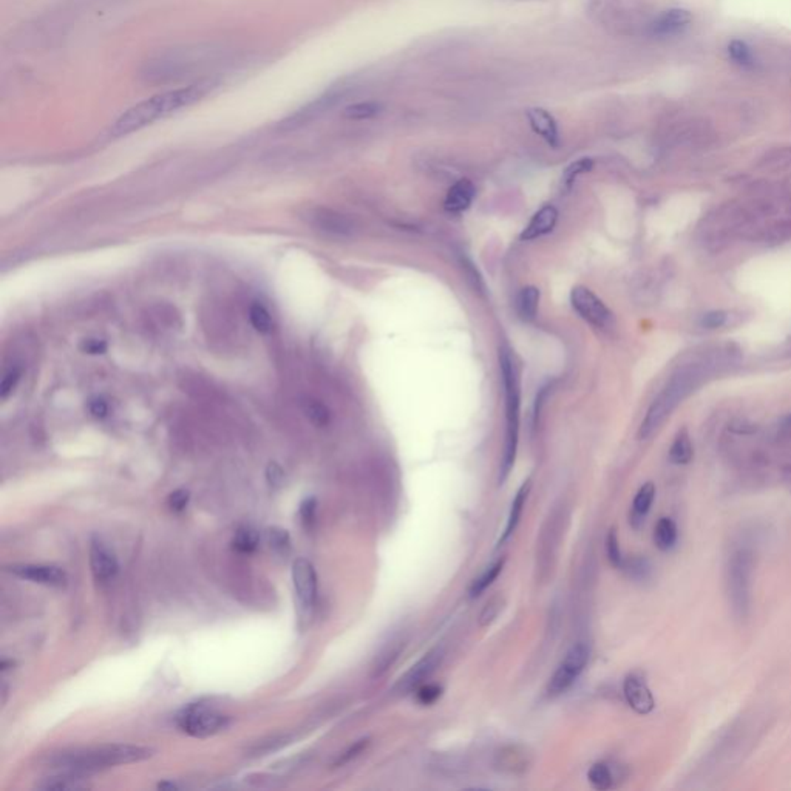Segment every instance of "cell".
Listing matches in <instances>:
<instances>
[{
	"mask_svg": "<svg viewBox=\"0 0 791 791\" xmlns=\"http://www.w3.org/2000/svg\"><path fill=\"white\" fill-rule=\"evenodd\" d=\"M258 544H260V535H258V531L255 529L248 526L240 527L232 538V547L240 554L255 552Z\"/></svg>",
	"mask_w": 791,
	"mask_h": 791,
	"instance_id": "26",
	"label": "cell"
},
{
	"mask_svg": "<svg viewBox=\"0 0 791 791\" xmlns=\"http://www.w3.org/2000/svg\"><path fill=\"white\" fill-rule=\"evenodd\" d=\"M570 303L583 320L596 328H607L612 323V313L589 288H574L570 293Z\"/></svg>",
	"mask_w": 791,
	"mask_h": 791,
	"instance_id": "8",
	"label": "cell"
},
{
	"mask_svg": "<svg viewBox=\"0 0 791 791\" xmlns=\"http://www.w3.org/2000/svg\"><path fill=\"white\" fill-rule=\"evenodd\" d=\"M754 554L747 546L737 547L726 560L725 581L731 611L737 620H747L751 612Z\"/></svg>",
	"mask_w": 791,
	"mask_h": 791,
	"instance_id": "5",
	"label": "cell"
},
{
	"mask_svg": "<svg viewBox=\"0 0 791 791\" xmlns=\"http://www.w3.org/2000/svg\"><path fill=\"white\" fill-rule=\"evenodd\" d=\"M87 782H84L81 777H75L71 774H62L55 777H47L37 785V788L42 790H84L87 788Z\"/></svg>",
	"mask_w": 791,
	"mask_h": 791,
	"instance_id": "29",
	"label": "cell"
},
{
	"mask_svg": "<svg viewBox=\"0 0 791 791\" xmlns=\"http://www.w3.org/2000/svg\"><path fill=\"white\" fill-rule=\"evenodd\" d=\"M266 543L277 554L286 555L291 549V538L288 531L280 527H271L266 530Z\"/></svg>",
	"mask_w": 791,
	"mask_h": 791,
	"instance_id": "34",
	"label": "cell"
},
{
	"mask_svg": "<svg viewBox=\"0 0 791 791\" xmlns=\"http://www.w3.org/2000/svg\"><path fill=\"white\" fill-rule=\"evenodd\" d=\"M782 478H783V481H785L787 484H790V485H791V465L783 467V470H782Z\"/></svg>",
	"mask_w": 791,
	"mask_h": 791,
	"instance_id": "47",
	"label": "cell"
},
{
	"mask_svg": "<svg viewBox=\"0 0 791 791\" xmlns=\"http://www.w3.org/2000/svg\"><path fill=\"white\" fill-rule=\"evenodd\" d=\"M504 563H505L504 560H498L496 563L491 564L490 567L485 569L484 572L481 574V576H478V578L471 583L470 591H469L471 598H475V596L481 595V594L485 591V589H487V587L491 585V583H494V581L498 578V575L502 572Z\"/></svg>",
	"mask_w": 791,
	"mask_h": 791,
	"instance_id": "28",
	"label": "cell"
},
{
	"mask_svg": "<svg viewBox=\"0 0 791 791\" xmlns=\"http://www.w3.org/2000/svg\"><path fill=\"white\" fill-rule=\"evenodd\" d=\"M303 413L311 420V424H314L315 427H326L331 420V414L326 405L315 399H308L303 402Z\"/></svg>",
	"mask_w": 791,
	"mask_h": 791,
	"instance_id": "30",
	"label": "cell"
},
{
	"mask_svg": "<svg viewBox=\"0 0 791 791\" xmlns=\"http://www.w3.org/2000/svg\"><path fill=\"white\" fill-rule=\"evenodd\" d=\"M606 554H607L609 563H611L614 567H617V569L623 567L625 556L621 555L618 536H617V534H615V530H611V531H609V534H607V538H606Z\"/></svg>",
	"mask_w": 791,
	"mask_h": 791,
	"instance_id": "35",
	"label": "cell"
},
{
	"mask_svg": "<svg viewBox=\"0 0 791 791\" xmlns=\"http://www.w3.org/2000/svg\"><path fill=\"white\" fill-rule=\"evenodd\" d=\"M527 119L531 130L536 135H540L547 144H550L552 147L558 146L560 142L558 126H556L552 115L543 108H530L527 112Z\"/></svg>",
	"mask_w": 791,
	"mask_h": 791,
	"instance_id": "18",
	"label": "cell"
},
{
	"mask_svg": "<svg viewBox=\"0 0 791 791\" xmlns=\"http://www.w3.org/2000/svg\"><path fill=\"white\" fill-rule=\"evenodd\" d=\"M538 304H540V289H536L535 286L521 289L520 295L516 298V309L523 320L530 322L535 319L538 313Z\"/></svg>",
	"mask_w": 791,
	"mask_h": 791,
	"instance_id": "24",
	"label": "cell"
},
{
	"mask_svg": "<svg viewBox=\"0 0 791 791\" xmlns=\"http://www.w3.org/2000/svg\"><path fill=\"white\" fill-rule=\"evenodd\" d=\"M21 375H22V371L17 368H12V369H10V371L5 373L3 379H2V384H0V398L5 400L12 391L16 390L19 380H21Z\"/></svg>",
	"mask_w": 791,
	"mask_h": 791,
	"instance_id": "38",
	"label": "cell"
},
{
	"mask_svg": "<svg viewBox=\"0 0 791 791\" xmlns=\"http://www.w3.org/2000/svg\"><path fill=\"white\" fill-rule=\"evenodd\" d=\"M90 567L95 578L101 583L113 580L118 574V560L101 540H93L90 546Z\"/></svg>",
	"mask_w": 791,
	"mask_h": 791,
	"instance_id": "13",
	"label": "cell"
},
{
	"mask_svg": "<svg viewBox=\"0 0 791 791\" xmlns=\"http://www.w3.org/2000/svg\"><path fill=\"white\" fill-rule=\"evenodd\" d=\"M266 479H268V482L272 485V487H278V485H282L283 479H284V473H283L282 467L275 462H271L268 465V470H266Z\"/></svg>",
	"mask_w": 791,
	"mask_h": 791,
	"instance_id": "45",
	"label": "cell"
},
{
	"mask_svg": "<svg viewBox=\"0 0 791 791\" xmlns=\"http://www.w3.org/2000/svg\"><path fill=\"white\" fill-rule=\"evenodd\" d=\"M656 499V485L652 482H646L640 487L637 495L634 498L632 510H631V524L634 529H640L643 526L647 514L651 511V507Z\"/></svg>",
	"mask_w": 791,
	"mask_h": 791,
	"instance_id": "20",
	"label": "cell"
},
{
	"mask_svg": "<svg viewBox=\"0 0 791 791\" xmlns=\"http://www.w3.org/2000/svg\"><path fill=\"white\" fill-rule=\"evenodd\" d=\"M315 509H317V501L314 498H306L300 504V510H298V514H300V518L304 524L313 523L314 516H315Z\"/></svg>",
	"mask_w": 791,
	"mask_h": 791,
	"instance_id": "43",
	"label": "cell"
},
{
	"mask_svg": "<svg viewBox=\"0 0 791 791\" xmlns=\"http://www.w3.org/2000/svg\"><path fill=\"white\" fill-rule=\"evenodd\" d=\"M692 456H694V449L690 433L688 430L683 429L677 433L676 439H674L670 450V459L672 464L686 465L692 461Z\"/></svg>",
	"mask_w": 791,
	"mask_h": 791,
	"instance_id": "23",
	"label": "cell"
},
{
	"mask_svg": "<svg viewBox=\"0 0 791 791\" xmlns=\"http://www.w3.org/2000/svg\"><path fill=\"white\" fill-rule=\"evenodd\" d=\"M304 218L313 228L329 233V235L348 237L353 232V223L345 215L331 209H323V207L311 209Z\"/></svg>",
	"mask_w": 791,
	"mask_h": 791,
	"instance_id": "11",
	"label": "cell"
},
{
	"mask_svg": "<svg viewBox=\"0 0 791 791\" xmlns=\"http://www.w3.org/2000/svg\"><path fill=\"white\" fill-rule=\"evenodd\" d=\"M531 765V753L520 745H509L501 748L495 756V768L501 773L521 774Z\"/></svg>",
	"mask_w": 791,
	"mask_h": 791,
	"instance_id": "14",
	"label": "cell"
},
{
	"mask_svg": "<svg viewBox=\"0 0 791 791\" xmlns=\"http://www.w3.org/2000/svg\"><path fill=\"white\" fill-rule=\"evenodd\" d=\"M153 750L136 745H104V747L73 750L51 757L50 763L67 773H84L110 768L115 765L141 762L152 757Z\"/></svg>",
	"mask_w": 791,
	"mask_h": 791,
	"instance_id": "2",
	"label": "cell"
},
{
	"mask_svg": "<svg viewBox=\"0 0 791 791\" xmlns=\"http://www.w3.org/2000/svg\"><path fill=\"white\" fill-rule=\"evenodd\" d=\"M703 379H705V371L699 365H690L678 369V371L672 375L671 380L667 382V385L657 396L656 400L652 402V405L650 407V410H647L643 422H641L638 438L641 440L650 439L652 434L660 429L661 424L670 418V414L676 410L680 402L685 398H688V396L702 384Z\"/></svg>",
	"mask_w": 791,
	"mask_h": 791,
	"instance_id": "3",
	"label": "cell"
},
{
	"mask_svg": "<svg viewBox=\"0 0 791 791\" xmlns=\"http://www.w3.org/2000/svg\"><path fill=\"white\" fill-rule=\"evenodd\" d=\"M592 166H594L592 159H587V158L580 159V161H576V163L570 164V166L566 168V172H564V183H566L567 186H570V184H572L574 181L576 179V177H578V175L586 173V172L591 170Z\"/></svg>",
	"mask_w": 791,
	"mask_h": 791,
	"instance_id": "39",
	"label": "cell"
},
{
	"mask_svg": "<svg viewBox=\"0 0 791 791\" xmlns=\"http://www.w3.org/2000/svg\"><path fill=\"white\" fill-rule=\"evenodd\" d=\"M293 581L298 605L304 612H311L317 600V574L313 563L298 558L293 564Z\"/></svg>",
	"mask_w": 791,
	"mask_h": 791,
	"instance_id": "9",
	"label": "cell"
},
{
	"mask_svg": "<svg viewBox=\"0 0 791 791\" xmlns=\"http://www.w3.org/2000/svg\"><path fill=\"white\" fill-rule=\"evenodd\" d=\"M556 219H558V212H556L555 207L550 204L543 206L541 209L531 217L529 224L526 226V229L523 231L521 240H527V242H530V240H536L543 235H547L549 232L554 231Z\"/></svg>",
	"mask_w": 791,
	"mask_h": 791,
	"instance_id": "17",
	"label": "cell"
},
{
	"mask_svg": "<svg viewBox=\"0 0 791 791\" xmlns=\"http://www.w3.org/2000/svg\"><path fill=\"white\" fill-rule=\"evenodd\" d=\"M530 494V481L524 482L521 485V489L518 490V494L514 499V502H511V509H510V514H509V520H507V526L504 529V534L501 536V540H499V544H502L509 540V538L514 535V531L516 530L518 524H520V520L523 516V511L524 507H526V501L529 498Z\"/></svg>",
	"mask_w": 791,
	"mask_h": 791,
	"instance_id": "21",
	"label": "cell"
},
{
	"mask_svg": "<svg viewBox=\"0 0 791 791\" xmlns=\"http://www.w3.org/2000/svg\"><path fill=\"white\" fill-rule=\"evenodd\" d=\"M6 570L19 578L39 583L43 586L62 587L67 585V574L61 567L43 566V564H12Z\"/></svg>",
	"mask_w": 791,
	"mask_h": 791,
	"instance_id": "10",
	"label": "cell"
},
{
	"mask_svg": "<svg viewBox=\"0 0 791 791\" xmlns=\"http://www.w3.org/2000/svg\"><path fill=\"white\" fill-rule=\"evenodd\" d=\"M692 16L690 11L674 8L667 10L652 22V33L656 36H676L690 27Z\"/></svg>",
	"mask_w": 791,
	"mask_h": 791,
	"instance_id": "16",
	"label": "cell"
},
{
	"mask_svg": "<svg viewBox=\"0 0 791 791\" xmlns=\"http://www.w3.org/2000/svg\"><path fill=\"white\" fill-rule=\"evenodd\" d=\"M189 499H191L189 491L177 490V491H173V494H170L167 502H168V507H170L173 511H183L187 507V504H189Z\"/></svg>",
	"mask_w": 791,
	"mask_h": 791,
	"instance_id": "42",
	"label": "cell"
},
{
	"mask_svg": "<svg viewBox=\"0 0 791 791\" xmlns=\"http://www.w3.org/2000/svg\"><path fill=\"white\" fill-rule=\"evenodd\" d=\"M587 779L591 785L598 791L611 790L615 785V773L611 765L606 762L594 763L587 773Z\"/></svg>",
	"mask_w": 791,
	"mask_h": 791,
	"instance_id": "25",
	"label": "cell"
},
{
	"mask_svg": "<svg viewBox=\"0 0 791 791\" xmlns=\"http://www.w3.org/2000/svg\"><path fill=\"white\" fill-rule=\"evenodd\" d=\"M382 112V104L367 101V102H355L348 106L343 110V116L353 121H363L375 118Z\"/></svg>",
	"mask_w": 791,
	"mask_h": 791,
	"instance_id": "27",
	"label": "cell"
},
{
	"mask_svg": "<svg viewBox=\"0 0 791 791\" xmlns=\"http://www.w3.org/2000/svg\"><path fill=\"white\" fill-rule=\"evenodd\" d=\"M368 745H369V739H360V741L354 742L351 747L345 751V753H342L339 757H337V761L334 762V767H342V765L354 761L355 757H359L363 751L367 750Z\"/></svg>",
	"mask_w": 791,
	"mask_h": 791,
	"instance_id": "37",
	"label": "cell"
},
{
	"mask_svg": "<svg viewBox=\"0 0 791 791\" xmlns=\"http://www.w3.org/2000/svg\"><path fill=\"white\" fill-rule=\"evenodd\" d=\"M678 540L677 524L671 518H660L654 529V543L661 552H670L676 547Z\"/></svg>",
	"mask_w": 791,
	"mask_h": 791,
	"instance_id": "22",
	"label": "cell"
},
{
	"mask_svg": "<svg viewBox=\"0 0 791 791\" xmlns=\"http://www.w3.org/2000/svg\"><path fill=\"white\" fill-rule=\"evenodd\" d=\"M440 660H442V651L440 650H434L429 654H425V657L420 658L418 663L407 672V676L404 678H400L399 690L408 692L413 688H418V686L422 685L424 680L429 678L434 672V670L440 665Z\"/></svg>",
	"mask_w": 791,
	"mask_h": 791,
	"instance_id": "15",
	"label": "cell"
},
{
	"mask_svg": "<svg viewBox=\"0 0 791 791\" xmlns=\"http://www.w3.org/2000/svg\"><path fill=\"white\" fill-rule=\"evenodd\" d=\"M728 55L731 61L741 66L743 68H750L754 66V57L751 53V48L743 41H732L728 45Z\"/></svg>",
	"mask_w": 791,
	"mask_h": 791,
	"instance_id": "32",
	"label": "cell"
},
{
	"mask_svg": "<svg viewBox=\"0 0 791 791\" xmlns=\"http://www.w3.org/2000/svg\"><path fill=\"white\" fill-rule=\"evenodd\" d=\"M623 694L627 705L637 712V714H650L656 706L650 686L640 674H629L623 685Z\"/></svg>",
	"mask_w": 791,
	"mask_h": 791,
	"instance_id": "12",
	"label": "cell"
},
{
	"mask_svg": "<svg viewBox=\"0 0 791 791\" xmlns=\"http://www.w3.org/2000/svg\"><path fill=\"white\" fill-rule=\"evenodd\" d=\"M621 569H623L625 572L635 581H646L652 574L651 563L647 561L646 558H641V556H635V558L625 560L623 567Z\"/></svg>",
	"mask_w": 791,
	"mask_h": 791,
	"instance_id": "31",
	"label": "cell"
},
{
	"mask_svg": "<svg viewBox=\"0 0 791 791\" xmlns=\"http://www.w3.org/2000/svg\"><path fill=\"white\" fill-rule=\"evenodd\" d=\"M442 696V688H440L439 685H434V683H422L418 688L416 691V697H418V702L420 705H433L436 703L438 700Z\"/></svg>",
	"mask_w": 791,
	"mask_h": 791,
	"instance_id": "36",
	"label": "cell"
},
{
	"mask_svg": "<svg viewBox=\"0 0 791 791\" xmlns=\"http://www.w3.org/2000/svg\"><path fill=\"white\" fill-rule=\"evenodd\" d=\"M229 719L209 705H189L177 716V725L181 731L192 737H209L224 730Z\"/></svg>",
	"mask_w": 791,
	"mask_h": 791,
	"instance_id": "6",
	"label": "cell"
},
{
	"mask_svg": "<svg viewBox=\"0 0 791 791\" xmlns=\"http://www.w3.org/2000/svg\"><path fill=\"white\" fill-rule=\"evenodd\" d=\"M589 656H591V652H589V647L585 643H576L570 647L566 657H564L560 666L554 672L552 678H550L547 686L549 696L555 697L566 692L576 682V678L581 676V672L585 671Z\"/></svg>",
	"mask_w": 791,
	"mask_h": 791,
	"instance_id": "7",
	"label": "cell"
},
{
	"mask_svg": "<svg viewBox=\"0 0 791 791\" xmlns=\"http://www.w3.org/2000/svg\"><path fill=\"white\" fill-rule=\"evenodd\" d=\"M249 320L252 323V326L255 328V331H258V333H262V334L271 333L272 326H274L269 311L266 309L263 304H258V303L252 304L251 306Z\"/></svg>",
	"mask_w": 791,
	"mask_h": 791,
	"instance_id": "33",
	"label": "cell"
},
{
	"mask_svg": "<svg viewBox=\"0 0 791 791\" xmlns=\"http://www.w3.org/2000/svg\"><path fill=\"white\" fill-rule=\"evenodd\" d=\"M499 363H501L502 373L505 394V424H507L505 425V442L501 469H499V484H502L509 478L511 469H514L518 451V439H520V382H518L515 362L507 349H501Z\"/></svg>",
	"mask_w": 791,
	"mask_h": 791,
	"instance_id": "4",
	"label": "cell"
},
{
	"mask_svg": "<svg viewBox=\"0 0 791 791\" xmlns=\"http://www.w3.org/2000/svg\"><path fill=\"white\" fill-rule=\"evenodd\" d=\"M726 322V314L722 313V311H712V313H708L703 315L702 319V325L705 328H710V329H716V328H721L725 325Z\"/></svg>",
	"mask_w": 791,
	"mask_h": 791,
	"instance_id": "44",
	"label": "cell"
},
{
	"mask_svg": "<svg viewBox=\"0 0 791 791\" xmlns=\"http://www.w3.org/2000/svg\"><path fill=\"white\" fill-rule=\"evenodd\" d=\"M88 411H90V414H92V416L96 418V419L107 418V414H108V405H107V402L102 400V399H93V400L88 404Z\"/></svg>",
	"mask_w": 791,
	"mask_h": 791,
	"instance_id": "46",
	"label": "cell"
},
{
	"mask_svg": "<svg viewBox=\"0 0 791 791\" xmlns=\"http://www.w3.org/2000/svg\"><path fill=\"white\" fill-rule=\"evenodd\" d=\"M107 342L102 340V339H84L81 343V351L90 354V355H98V354H104L107 351Z\"/></svg>",
	"mask_w": 791,
	"mask_h": 791,
	"instance_id": "41",
	"label": "cell"
},
{
	"mask_svg": "<svg viewBox=\"0 0 791 791\" xmlns=\"http://www.w3.org/2000/svg\"><path fill=\"white\" fill-rule=\"evenodd\" d=\"M473 198H475V186L470 179H459L458 183L450 187L447 193L444 206L445 209L453 213L469 209Z\"/></svg>",
	"mask_w": 791,
	"mask_h": 791,
	"instance_id": "19",
	"label": "cell"
},
{
	"mask_svg": "<svg viewBox=\"0 0 791 791\" xmlns=\"http://www.w3.org/2000/svg\"><path fill=\"white\" fill-rule=\"evenodd\" d=\"M787 425H790V427H791V414H790L788 419H787Z\"/></svg>",
	"mask_w": 791,
	"mask_h": 791,
	"instance_id": "48",
	"label": "cell"
},
{
	"mask_svg": "<svg viewBox=\"0 0 791 791\" xmlns=\"http://www.w3.org/2000/svg\"><path fill=\"white\" fill-rule=\"evenodd\" d=\"M502 605H504V601L499 598V596H496V598L489 601L487 605H485V607L482 609L481 615H479V625L489 626L491 621L498 617V614L501 612Z\"/></svg>",
	"mask_w": 791,
	"mask_h": 791,
	"instance_id": "40",
	"label": "cell"
},
{
	"mask_svg": "<svg viewBox=\"0 0 791 791\" xmlns=\"http://www.w3.org/2000/svg\"><path fill=\"white\" fill-rule=\"evenodd\" d=\"M213 87H215L213 81H198L192 86L155 95L122 113L116 119L113 127L110 128V133L112 136H126L138 132L141 128L153 124V122L167 118L181 108L193 106V104L206 98Z\"/></svg>",
	"mask_w": 791,
	"mask_h": 791,
	"instance_id": "1",
	"label": "cell"
}]
</instances>
